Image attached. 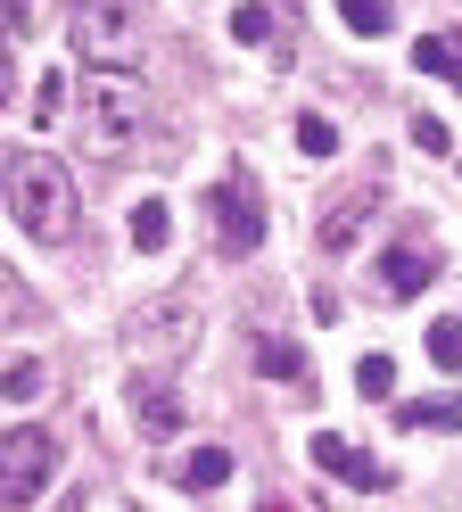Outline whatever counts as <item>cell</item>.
<instances>
[{
    "instance_id": "1",
    "label": "cell",
    "mask_w": 462,
    "mask_h": 512,
    "mask_svg": "<svg viewBox=\"0 0 462 512\" xmlns=\"http://www.w3.org/2000/svg\"><path fill=\"white\" fill-rule=\"evenodd\" d=\"M9 215L25 223L42 248H58V240H75V223H83V199H75V174L58 166V157H42V149H17L9 157Z\"/></svg>"
},
{
    "instance_id": "2",
    "label": "cell",
    "mask_w": 462,
    "mask_h": 512,
    "mask_svg": "<svg viewBox=\"0 0 462 512\" xmlns=\"http://www.w3.org/2000/svg\"><path fill=\"white\" fill-rule=\"evenodd\" d=\"M141 141H149V91H141V75L91 67V83H83V157L124 166Z\"/></svg>"
},
{
    "instance_id": "3",
    "label": "cell",
    "mask_w": 462,
    "mask_h": 512,
    "mask_svg": "<svg viewBox=\"0 0 462 512\" xmlns=\"http://www.w3.org/2000/svg\"><path fill=\"white\" fill-rule=\"evenodd\" d=\"M75 50H83V67L141 75V58H149V9H141V0H75Z\"/></svg>"
},
{
    "instance_id": "4",
    "label": "cell",
    "mask_w": 462,
    "mask_h": 512,
    "mask_svg": "<svg viewBox=\"0 0 462 512\" xmlns=\"http://www.w3.org/2000/svg\"><path fill=\"white\" fill-rule=\"evenodd\" d=\"M58 479V438L42 422H17V430H0V504L25 512V504H42V488Z\"/></svg>"
},
{
    "instance_id": "5",
    "label": "cell",
    "mask_w": 462,
    "mask_h": 512,
    "mask_svg": "<svg viewBox=\"0 0 462 512\" xmlns=\"http://www.w3.org/2000/svg\"><path fill=\"white\" fill-rule=\"evenodd\" d=\"M207 223H215V248L223 256H256L264 248V190L248 166H231L215 190H207Z\"/></svg>"
},
{
    "instance_id": "6",
    "label": "cell",
    "mask_w": 462,
    "mask_h": 512,
    "mask_svg": "<svg viewBox=\"0 0 462 512\" xmlns=\"http://www.w3.org/2000/svg\"><path fill=\"white\" fill-rule=\"evenodd\" d=\"M124 347H132V364H141V372H157V364L174 372L190 347H198V314L190 306H141L124 323Z\"/></svg>"
},
{
    "instance_id": "7",
    "label": "cell",
    "mask_w": 462,
    "mask_h": 512,
    "mask_svg": "<svg viewBox=\"0 0 462 512\" xmlns=\"http://www.w3.org/2000/svg\"><path fill=\"white\" fill-rule=\"evenodd\" d=\"M132 422H141L149 438H174L182 422H190V405H182V389H174V380H157V372H141V380H132Z\"/></svg>"
},
{
    "instance_id": "8",
    "label": "cell",
    "mask_w": 462,
    "mask_h": 512,
    "mask_svg": "<svg viewBox=\"0 0 462 512\" xmlns=\"http://www.w3.org/2000/svg\"><path fill=\"white\" fill-rule=\"evenodd\" d=\"M306 446H314V463H322L330 479H347V488H388V471H380L372 455H363V446H347L339 430H314Z\"/></svg>"
},
{
    "instance_id": "9",
    "label": "cell",
    "mask_w": 462,
    "mask_h": 512,
    "mask_svg": "<svg viewBox=\"0 0 462 512\" xmlns=\"http://www.w3.org/2000/svg\"><path fill=\"white\" fill-rule=\"evenodd\" d=\"M429 281H438V248H413V240H405V248L380 256V290H388V298H421Z\"/></svg>"
},
{
    "instance_id": "10",
    "label": "cell",
    "mask_w": 462,
    "mask_h": 512,
    "mask_svg": "<svg viewBox=\"0 0 462 512\" xmlns=\"http://www.w3.org/2000/svg\"><path fill=\"white\" fill-rule=\"evenodd\" d=\"M413 67L438 75V83H462V25H446V34H421V42H413Z\"/></svg>"
},
{
    "instance_id": "11",
    "label": "cell",
    "mask_w": 462,
    "mask_h": 512,
    "mask_svg": "<svg viewBox=\"0 0 462 512\" xmlns=\"http://www.w3.org/2000/svg\"><path fill=\"white\" fill-rule=\"evenodd\" d=\"M256 364H264V372H273V380H281V389H297V397H314V364H306V356H297V347H289V339H256Z\"/></svg>"
},
{
    "instance_id": "12",
    "label": "cell",
    "mask_w": 462,
    "mask_h": 512,
    "mask_svg": "<svg viewBox=\"0 0 462 512\" xmlns=\"http://www.w3.org/2000/svg\"><path fill=\"white\" fill-rule=\"evenodd\" d=\"M372 207H380V190H363V199H339V207L322 215V248H330V256H347V248H355V232H363V215H372Z\"/></svg>"
},
{
    "instance_id": "13",
    "label": "cell",
    "mask_w": 462,
    "mask_h": 512,
    "mask_svg": "<svg viewBox=\"0 0 462 512\" xmlns=\"http://www.w3.org/2000/svg\"><path fill=\"white\" fill-rule=\"evenodd\" d=\"M0 397H9V405H42L50 397V364L42 356H17L9 372H0Z\"/></svg>"
},
{
    "instance_id": "14",
    "label": "cell",
    "mask_w": 462,
    "mask_h": 512,
    "mask_svg": "<svg viewBox=\"0 0 462 512\" xmlns=\"http://www.w3.org/2000/svg\"><path fill=\"white\" fill-rule=\"evenodd\" d=\"M182 488L190 496H207V488H223V479H231V446H198V455H182Z\"/></svg>"
},
{
    "instance_id": "15",
    "label": "cell",
    "mask_w": 462,
    "mask_h": 512,
    "mask_svg": "<svg viewBox=\"0 0 462 512\" xmlns=\"http://www.w3.org/2000/svg\"><path fill=\"white\" fill-rule=\"evenodd\" d=\"M165 240H174V207H165V199H141V207H132V248H141V256H165Z\"/></svg>"
},
{
    "instance_id": "16",
    "label": "cell",
    "mask_w": 462,
    "mask_h": 512,
    "mask_svg": "<svg viewBox=\"0 0 462 512\" xmlns=\"http://www.w3.org/2000/svg\"><path fill=\"white\" fill-rule=\"evenodd\" d=\"M396 422H405V430H454L462 405L454 397H421V405H396Z\"/></svg>"
},
{
    "instance_id": "17",
    "label": "cell",
    "mask_w": 462,
    "mask_h": 512,
    "mask_svg": "<svg viewBox=\"0 0 462 512\" xmlns=\"http://www.w3.org/2000/svg\"><path fill=\"white\" fill-rule=\"evenodd\" d=\"M339 17H347V34H388L396 0H339Z\"/></svg>"
},
{
    "instance_id": "18",
    "label": "cell",
    "mask_w": 462,
    "mask_h": 512,
    "mask_svg": "<svg viewBox=\"0 0 462 512\" xmlns=\"http://www.w3.org/2000/svg\"><path fill=\"white\" fill-rule=\"evenodd\" d=\"M429 364L462 372V314H438V323H429Z\"/></svg>"
},
{
    "instance_id": "19",
    "label": "cell",
    "mask_w": 462,
    "mask_h": 512,
    "mask_svg": "<svg viewBox=\"0 0 462 512\" xmlns=\"http://www.w3.org/2000/svg\"><path fill=\"white\" fill-rule=\"evenodd\" d=\"M355 389L372 397V405H388V397H396V364H388V356H363V364H355Z\"/></svg>"
},
{
    "instance_id": "20",
    "label": "cell",
    "mask_w": 462,
    "mask_h": 512,
    "mask_svg": "<svg viewBox=\"0 0 462 512\" xmlns=\"http://www.w3.org/2000/svg\"><path fill=\"white\" fill-rule=\"evenodd\" d=\"M231 42H273V9H264V0H240V9H231Z\"/></svg>"
},
{
    "instance_id": "21",
    "label": "cell",
    "mask_w": 462,
    "mask_h": 512,
    "mask_svg": "<svg viewBox=\"0 0 462 512\" xmlns=\"http://www.w3.org/2000/svg\"><path fill=\"white\" fill-rule=\"evenodd\" d=\"M25 314H33V290H25V281H17L9 265H0V331H17Z\"/></svg>"
},
{
    "instance_id": "22",
    "label": "cell",
    "mask_w": 462,
    "mask_h": 512,
    "mask_svg": "<svg viewBox=\"0 0 462 512\" xmlns=\"http://www.w3.org/2000/svg\"><path fill=\"white\" fill-rule=\"evenodd\" d=\"M297 149L306 157H339V124L330 116H297Z\"/></svg>"
},
{
    "instance_id": "23",
    "label": "cell",
    "mask_w": 462,
    "mask_h": 512,
    "mask_svg": "<svg viewBox=\"0 0 462 512\" xmlns=\"http://www.w3.org/2000/svg\"><path fill=\"white\" fill-rule=\"evenodd\" d=\"M66 116V75H42L33 83V124H58Z\"/></svg>"
},
{
    "instance_id": "24",
    "label": "cell",
    "mask_w": 462,
    "mask_h": 512,
    "mask_svg": "<svg viewBox=\"0 0 462 512\" xmlns=\"http://www.w3.org/2000/svg\"><path fill=\"white\" fill-rule=\"evenodd\" d=\"M413 149H421V157H446V149H454L446 116H413Z\"/></svg>"
},
{
    "instance_id": "25",
    "label": "cell",
    "mask_w": 462,
    "mask_h": 512,
    "mask_svg": "<svg viewBox=\"0 0 462 512\" xmlns=\"http://www.w3.org/2000/svg\"><path fill=\"white\" fill-rule=\"evenodd\" d=\"M9 100H17V50L0 42V108H9Z\"/></svg>"
},
{
    "instance_id": "26",
    "label": "cell",
    "mask_w": 462,
    "mask_h": 512,
    "mask_svg": "<svg viewBox=\"0 0 462 512\" xmlns=\"http://www.w3.org/2000/svg\"><path fill=\"white\" fill-rule=\"evenodd\" d=\"M58 512H91V496H83V488H75V496H58Z\"/></svg>"
}]
</instances>
